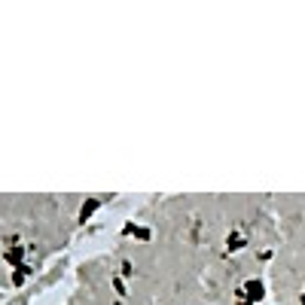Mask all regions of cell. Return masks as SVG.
<instances>
[{
    "instance_id": "cell-1",
    "label": "cell",
    "mask_w": 305,
    "mask_h": 305,
    "mask_svg": "<svg viewBox=\"0 0 305 305\" xmlns=\"http://www.w3.org/2000/svg\"><path fill=\"white\" fill-rule=\"evenodd\" d=\"M3 259H6L9 266H16V269H18V263L25 259V253H21V247H9V251L3 253Z\"/></svg>"
}]
</instances>
